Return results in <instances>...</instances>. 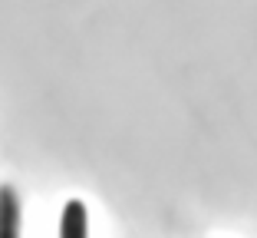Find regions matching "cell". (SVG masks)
<instances>
[{"label":"cell","mask_w":257,"mask_h":238,"mask_svg":"<svg viewBox=\"0 0 257 238\" xmlns=\"http://www.w3.org/2000/svg\"><path fill=\"white\" fill-rule=\"evenodd\" d=\"M0 238H20V199L10 185H0Z\"/></svg>","instance_id":"1"},{"label":"cell","mask_w":257,"mask_h":238,"mask_svg":"<svg viewBox=\"0 0 257 238\" xmlns=\"http://www.w3.org/2000/svg\"><path fill=\"white\" fill-rule=\"evenodd\" d=\"M60 238H89V222H86V205L79 199L66 202L60 218Z\"/></svg>","instance_id":"2"}]
</instances>
